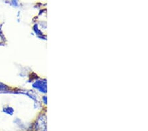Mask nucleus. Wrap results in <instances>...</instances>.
Instances as JSON below:
<instances>
[{
    "label": "nucleus",
    "instance_id": "nucleus-1",
    "mask_svg": "<svg viewBox=\"0 0 148 131\" xmlns=\"http://www.w3.org/2000/svg\"><path fill=\"white\" fill-rule=\"evenodd\" d=\"M37 127L38 129L43 130H46V119L44 117L40 118L39 120H38V122L37 123Z\"/></svg>",
    "mask_w": 148,
    "mask_h": 131
}]
</instances>
